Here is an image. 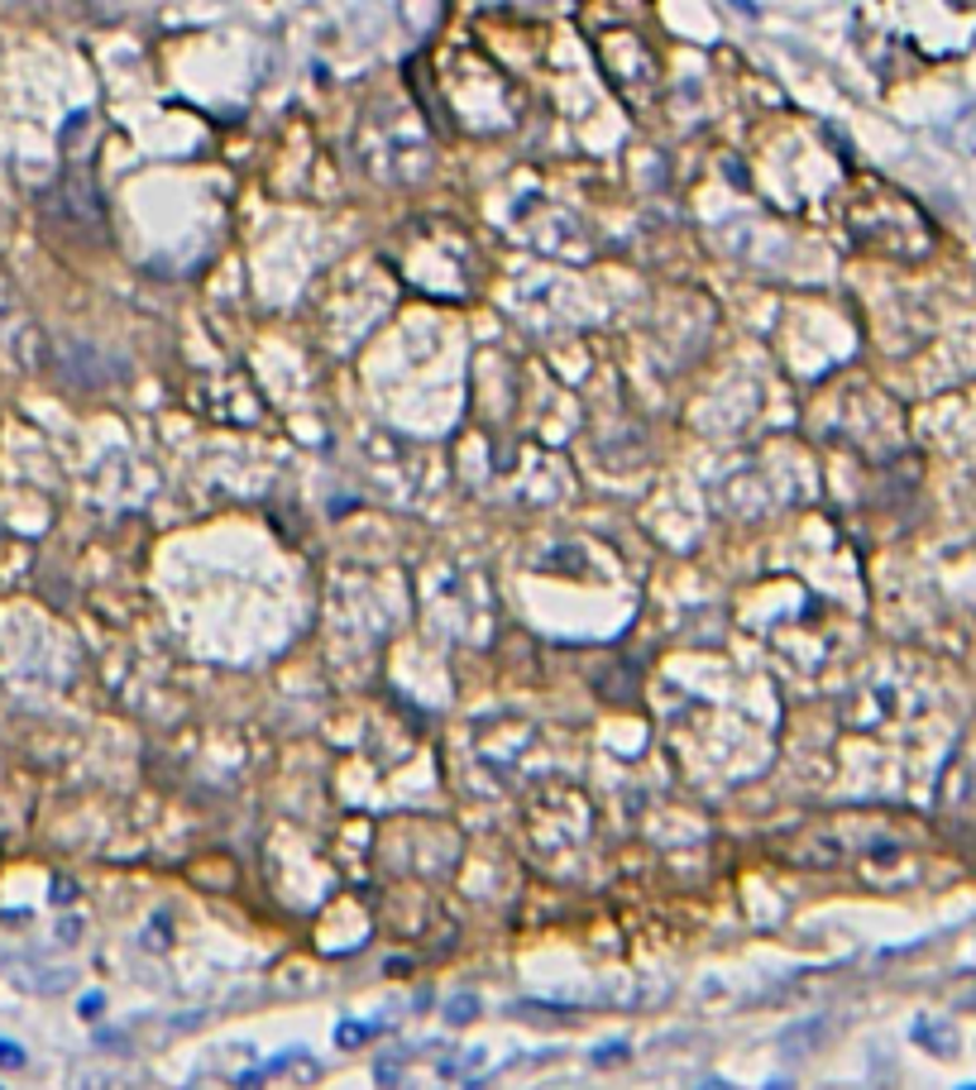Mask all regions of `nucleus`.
<instances>
[{
	"label": "nucleus",
	"instance_id": "nucleus-1",
	"mask_svg": "<svg viewBox=\"0 0 976 1090\" xmlns=\"http://www.w3.org/2000/svg\"><path fill=\"white\" fill-rule=\"evenodd\" d=\"M0 1062H6V1067H20V1048H14V1043H0Z\"/></svg>",
	"mask_w": 976,
	"mask_h": 1090
},
{
	"label": "nucleus",
	"instance_id": "nucleus-2",
	"mask_svg": "<svg viewBox=\"0 0 976 1090\" xmlns=\"http://www.w3.org/2000/svg\"><path fill=\"white\" fill-rule=\"evenodd\" d=\"M451 1019H460V1023L474 1019V1000H455V1014H451Z\"/></svg>",
	"mask_w": 976,
	"mask_h": 1090
}]
</instances>
